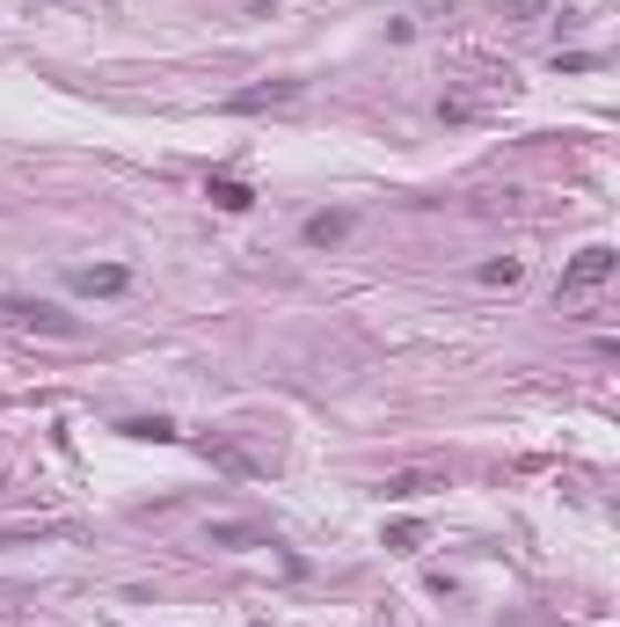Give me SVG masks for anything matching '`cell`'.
Here are the masks:
<instances>
[{
	"label": "cell",
	"instance_id": "5",
	"mask_svg": "<svg viewBox=\"0 0 620 627\" xmlns=\"http://www.w3.org/2000/svg\"><path fill=\"white\" fill-rule=\"evenodd\" d=\"M205 197H213L219 212H248V205H256V191H248L241 175H213V183H205Z\"/></svg>",
	"mask_w": 620,
	"mask_h": 627
},
{
	"label": "cell",
	"instance_id": "12",
	"mask_svg": "<svg viewBox=\"0 0 620 627\" xmlns=\"http://www.w3.org/2000/svg\"><path fill=\"white\" fill-rule=\"evenodd\" d=\"M424 489H431L424 474H394V482H388V496H424Z\"/></svg>",
	"mask_w": 620,
	"mask_h": 627
},
{
	"label": "cell",
	"instance_id": "13",
	"mask_svg": "<svg viewBox=\"0 0 620 627\" xmlns=\"http://www.w3.org/2000/svg\"><path fill=\"white\" fill-rule=\"evenodd\" d=\"M540 8H548V0H512V16H540Z\"/></svg>",
	"mask_w": 620,
	"mask_h": 627
},
{
	"label": "cell",
	"instance_id": "8",
	"mask_svg": "<svg viewBox=\"0 0 620 627\" xmlns=\"http://www.w3.org/2000/svg\"><path fill=\"white\" fill-rule=\"evenodd\" d=\"M205 460H219L227 474H264V467H256L248 453H234V445H219V438H205Z\"/></svg>",
	"mask_w": 620,
	"mask_h": 627
},
{
	"label": "cell",
	"instance_id": "4",
	"mask_svg": "<svg viewBox=\"0 0 620 627\" xmlns=\"http://www.w3.org/2000/svg\"><path fill=\"white\" fill-rule=\"evenodd\" d=\"M124 285H132V270H124V263H95V270H73V292H124Z\"/></svg>",
	"mask_w": 620,
	"mask_h": 627
},
{
	"label": "cell",
	"instance_id": "9",
	"mask_svg": "<svg viewBox=\"0 0 620 627\" xmlns=\"http://www.w3.org/2000/svg\"><path fill=\"white\" fill-rule=\"evenodd\" d=\"M482 285H518V256H496V263H482Z\"/></svg>",
	"mask_w": 620,
	"mask_h": 627
},
{
	"label": "cell",
	"instance_id": "2",
	"mask_svg": "<svg viewBox=\"0 0 620 627\" xmlns=\"http://www.w3.org/2000/svg\"><path fill=\"white\" fill-rule=\"evenodd\" d=\"M613 270H620V256H613V248H585V256H577V263L562 270V292H599V285L613 278Z\"/></svg>",
	"mask_w": 620,
	"mask_h": 627
},
{
	"label": "cell",
	"instance_id": "7",
	"mask_svg": "<svg viewBox=\"0 0 620 627\" xmlns=\"http://www.w3.org/2000/svg\"><path fill=\"white\" fill-rule=\"evenodd\" d=\"M117 431H124V438H154V445H168V438H176V423H168V417H124Z\"/></svg>",
	"mask_w": 620,
	"mask_h": 627
},
{
	"label": "cell",
	"instance_id": "10",
	"mask_svg": "<svg viewBox=\"0 0 620 627\" xmlns=\"http://www.w3.org/2000/svg\"><path fill=\"white\" fill-rule=\"evenodd\" d=\"M213 541H219V547H256L264 533H248V525H213Z\"/></svg>",
	"mask_w": 620,
	"mask_h": 627
},
{
	"label": "cell",
	"instance_id": "3",
	"mask_svg": "<svg viewBox=\"0 0 620 627\" xmlns=\"http://www.w3.org/2000/svg\"><path fill=\"white\" fill-rule=\"evenodd\" d=\"M278 103H300V81H264V88H241V95H227L234 117H256V110H278Z\"/></svg>",
	"mask_w": 620,
	"mask_h": 627
},
{
	"label": "cell",
	"instance_id": "11",
	"mask_svg": "<svg viewBox=\"0 0 620 627\" xmlns=\"http://www.w3.org/2000/svg\"><path fill=\"white\" fill-rule=\"evenodd\" d=\"M416 541H424V525H394V533H388L394 555H416Z\"/></svg>",
	"mask_w": 620,
	"mask_h": 627
},
{
	"label": "cell",
	"instance_id": "1",
	"mask_svg": "<svg viewBox=\"0 0 620 627\" xmlns=\"http://www.w3.org/2000/svg\"><path fill=\"white\" fill-rule=\"evenodd\" d=\"M0 329H37V336H81V321L44 299H0Z\"/></svg>",
	"mask_w": 620,
	"mask_h": 627
},
{
	"label": "cell",
	"instance_id": "6",
	"mask_svg": "<svg viewBox=\"0 0 620 627\" xmlns=\"http://www.w3.org/2000/svg\"><path fill=\"white\" fill-rule=\"evenodd\" d=\"M300 234H307V248H329V241H343V234H351V212H314Z\"/></svg>",
	"mask_w": 620,
	"mask_h": 627
}]
</instances>
